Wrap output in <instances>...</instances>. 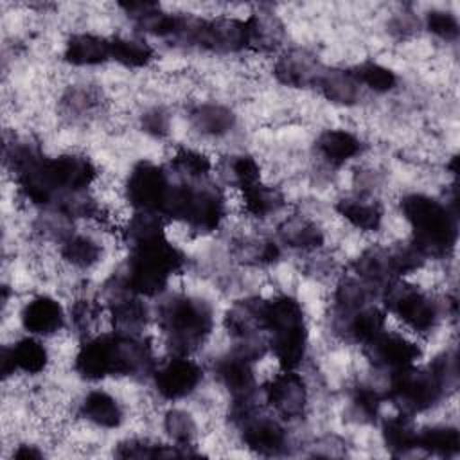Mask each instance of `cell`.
I'll use <instances>...</instances> for the list:
<instances>
[{"label":"cell","instance_id":"obj_1","mask_svg":"<svg viewBox=\"0 0 460 460\" xmlns=\"http://www.w3.org/2000/svg\"><path fill=\"white\" fill-rule=\"evenodd\" d=\"M155 368L151 341L142 334L120 331L88 336L74 358V370L84 381H101L111 376H151Z\"/></svg>","mask_w":460,"mask_h":460},{"label":"cell","instance_id":"obj_2","mask_svg":"<svg viewBox=\"0 0 460 460\" xmlns=\"http://www.w3.org/2000/svg\"><path fill=\"white\" fill-rule=\"evenodd\" d=\"M399 207L411 230L410 243L424 259H442L453 252L458 239L456 210L422 192L402 196Z\"/></svg>","mask_w":460,"mask_h":460},{"label":"cell","instance_id":"obj_3","mask_svg":"<svg viewBox=\"0 0 460 460\" xmlns=\"http://www.w3.org/2000/svg\"><path fill=\"white\" fill-rule=\"evenodd\" d=\"M183 266V252L164 235L129 246L126 270L117 280L124 289L138 296H158L167 289L171 277Z\"/></svg>","mask_w":460,"mask_h":460},{"label":"cell","instance_id":"obj_4","mask_svg":"<svg viewBox=\"0 0 460 460\" xmlns=\"http://www.w3.org/2000/svg\"><path fill=\"white\" fill-rule=\"evenodd\" d=\"M156 320L171 352L190 356L208 340L214 327V311L199 296L176 293L160 302Z\"/></svg>","mask_w":460,"mask_h":460},{"label":"cell","instance_id":"obj_5","mask_svg":"<svg viewBox=\"0 0 460 460\" xmlns=\"http://www.w3.org/2000/svg\"><path fill=\"white\" fill-rule=\"evenodd\" d=\"M262 329L280 368L296 370L307 354V327L300 302L291 295H275L262 304Z\"/></svg>","mask_w":460,"mask_h":460},{"label":"cell","instance_id":"obj_6","mask_svg":"<svg viewBox=\"0 0 460 460\" xmlns=\"http://www.w3.org/2000/svg\"><path fill=\"white\" fill-rule=\"evenodd\" d=\"M225 216L226 201L223 192L212 185H198L194 181L172 183L162 212L164 219L183 221L198 234L217 230Z\"/></svg>","mask_w":460,"mask_h":460},{"label":"cell","instance_id":"obj_7","mask_svg":"<svg viewBox=\"0 0 460 460\" xmlns=\"http://www.w3.org/2000/svg\"><path fill=\"white\" fill-rule=\"evenodd\" d=\"M446 390L426 367H406L390 374L386 397L401 411L410 417L433 408Z\"/></svg>","mask_w":460,"mask_h":460},{"label":"cell","instance_id":"obj_8","mask_svg":"<svg viewBox=\"0 0 460 460\" xmlns=\"http://www.w3.org/2000/svg\"><path fill=\"white\" fill-rule=\"evenodd\" d=\"M381 298L386 313L397 316L406 327L419 334L431 332L438 322L437 302L424 289L404 279L385 286Z\"/></svg>","mask_w":460,"mask_h":460},{"label":"cell","instance_id":"obj_9","mask_svg":"<svg viewBox=\"0 0 460 460\" xmlns=\"http://www.w3.org/2000/svg\"><path fill=\"white\" fill-rule=\"evenodd\" d=\"M172 181L164 167L151 160L137 162L126 178V199L135 212H164Z\"/></svg>","mask_w":460,"mask_h":460},{"label":"cell","instance_id":"obj_10","mask_svg":"<svg viewBox=\"0 0 460 460\" xmlns=\"http://www.w3.org/2000/svg\"><path fill=\"white\" fill-rule=\"evenodd\" d=\"M156 394L165 401H180L190 395L203 379V368L189 356L172 354L158 363L151 374Z\"/></svg>","mask_w":460,"mask_h":460},{"label":"cell","instance_id":"obj_11","mask_svg":"<svg viewBox=\"0 0 460 460\" xmlns=\"http://www.w3.org/2000/svg\"><path fill=\"white\" fill-rule=\"evenodd\" d=\"M266 402L284 419L302 417L307 410L309 392L304 377L296 370L282 368L262 388Z\"/></svg>","mask_w":460,"mask_h":460},{"label":"cell","instance_id":"obj_12","mask_svg":"<svg viewBox=\"0 0 460 460\" xmlns=\"http://www.w3.org/2000/svg\"><path fill=\"white\" fill-rule=\"evenodd\" d=\"M365 349L374 367L388 370V374L411 367L420 358V349L415 341L390 331H383L370 343H367Z\"/></svg>","mask_w":460,"mask_h":460},{"label":"cell","instance_id":"obj_13","mask_svg":"<svg viewBox=\"0 0 460 460\" xmlns=\"http://www.w3.org/2000/svg\"><path fill=\"white\" fill-rule=\"evenodd\" d=\"M243 444L262 456H277L288 449L289 438L286 428L273 417L253 413L241 424Z\"/></svg>","mask_w":460,"mask_h":460},{"label":"cell","instance_id":"obj_14","mask_svg":"<svg viewBox=\"0 0 460 460\" xmlns=\"http://www.w3.org/2000/svg\"><path fill=\"white\" fill-rule=\"evenodd\" d=\"M49 365V350L38 336H25L16 340L13 345H5L0 356V370L4 379L14 372L25 376H38Z\"/></svg>","mask_w":460,"mask_h":460},{"label":"cell","instance_id":"obj_15","mask_svg":"<svg viewBox=\"0 0 460 460\" xmlns=\"http://www.w3.org/2000/svg\"><path fill=\"white\" fill-rule=\"evenodd\" d=\"M22 327L38 338H49L65 327L66 314L63 305L50 295L32 296L20 313Z\"/></svg>","mask_w":460,"mask_h":460},{"label":"cell","instance_id":"obj_16","mask_svg":"<svg viewBox=\"0 0 460 460\" xmlns=\"http://www.w3.org/2000/svg\"><path fill=\"white\" fill-rule=\"evenodd\" d=\"M214 376L232 399L255 397L257 377L253 363L237 352H228L214 363Z\"/></svg>","mask_w":460,"mask_h":460},{"label":"cell","instance_id":"obj_17","mask_svg":"<svg viewBox=\"0 0 460 460\" xmlns=\"http://www.w3.org/2000/svg\"><path fill=\"white\" fill-rule=\"evenodd\" d=\"M334 325L347 340L367 345L385 331L386 309L376 304H368L345 314H334Z\"/></svg>","mask_w":460,"mask_h":460},{"label":"cell","instance_id":"obj_18","mask_svg":"<svg viewBox=\"0 0 460 460\" xmlns=\"http://www.w3.org/2000/svg\"><path fill=\"white\" fill-rule=\"evenodd\" d=\"M322 68L323 66L313 54L295 49L279 56V59L273 65V74L277 81L286 86L311 88L314 86Z\"/></svg>","mask_w":460,"mask_h":460},{"label":"cell","instance_id":"obj_19","mask_svg":"<svg viewBox=\"0 0 460 460\" xmlns=\"http://www.w3.org/2000/svg\"><path fill=\"white\" fill-rule=\"evenodd\" d=\"M117 286L119 288L115 289V293L110 296V302H108V313L111 316V323L115 325V331L140 334V331L149 320V309L144 304L142 296L124 289L119 280H117Z\"/></svg>","mask_w":460,"mask_h":460},{"label":"cell","instance_id":"obj_20","mask_svg":"<svg viewBox=\"0 0 460 460\" xmlns=\"http://www.w3.org/2000/svg\"><path fill=\"white\" fill-rule=\"evenodd\" d=\"M334 208L350 226L361 232H376L385 217L381 201L367 192L345 196L336 201Z\"/></svg>","mask_w":460,"mask_h":460},{"label":"cell","instance_id":"obj_21","mask_svg":"<svg viewBox=\"0 0 460 460\" xmlns=\"http://www.w3.org/2000/svg\"><path fill=\"white\" fill-rule=\"evenodd\" d=\"M77 413L86 422L102 428V429H115L124 420V408L120 401L106 390L95 388L90 390L79 402Z\"/></svg>","mask_w":460,"mask_h":460},{"label":"cell","instance_id":"obj_22","mask_svg":"<svg viewBox=\"0 0 460 460\" xmlns=\"http://www.w3.org/2000/svg\"><path fill=\"white\" fill-rule=\"evenodd\" d=\"M63 59L72 66H99L111 59L110 38L93 32H75L68 36Z\"/></svg>","mask_w":460,"mask_h":460},{"label":"cell","instance_id":"obj_23","mask_svg":"<svg viewBox=\"0 0 460 460\" xmlns=\"http://www.w3.org/2000/svg\"><path fill=\"white\" fill-rule=\"evenodd\" d=\"M318 156L332 167L345 165L363 151V142L349 129L332 128L316 137L314 142Z\"/></svg>","mask_w":460,"mask_h":460},{"label":"cell","instance_id":"obj_24","mask_svg":"<svg viewBox=\"0 0 460 460\" xmlns=\"http://www.w3.org/2000/svg\"><path fill=\"white\" fill-rule=\"evenodd\" d=\"M262 304L264 298H244L235 302L225 313V329L235 340H248L253 336H261L262 329Z\"/></svg>","mask_w":460,"mask_h":460},{"label":"cell","instance_id":"obj_25","mask_svg":"<svg viewBox=\"0 0 460 460\" xmlns=\"http://www.w3.org/2000/svg\"><path fill=\"white\" fill-rule=\"evenodd\" d=\"M279 243L298 252H314L322 248L325 237L322 228L305 216H289L277 228Z\"/></svg>","mask_w":460,"mask_h":460},{"label":"cell","instance_id":"obj_26","mask_svg":"<svg viewBox=\"0 0 460 460\" xmlns=\"http://www.w3.org/2000/svg\"><path fill=\"white\" fill-rule=\"evenodd\" d=\"M327 101L340 106H352L361 97V86L347 68H322L314 86Z\"/></svg>","mask_w":460,"mask_h":460},{"label":"cell","instance_id":"obj_27","mask_svg":"<svg viewBox=\"0 0 460 460\" xmlns=\"http://www.w3.org/2000/svg\"><path fill=\"white\" fill-rule=\"evenodd\" d=\"M190 126L203 137L219 138L228 135L235 126V113L217 102H203L190 110L189 113Z\"/></svg>","mask_w":460,"mask_h":460},{"label":"cell","instance_id":"obj_28","mask_svg":"<svg viewBox=\"0 0 460 460\" xmlns=\"http://www.w3.org/2000/svg\"><path fill=\"white\" fill-rule=\"evenodd\" d=\"M417 428L410 415L397 413L392 417H386L381 422V437L385 442V447L394 456H402L413 449H417Z\"/></svg>","mask_w":460,"mask_h":460},{"label":"cell","instance_id":"obj_29","mask_svg":"<svg viewBox=\"0 0 460 460\" xmlns=\"http://www.w3.org/2000/svg\"><path fill=\"white\" fill-rule=\"evenodd\" d=\"M115 456L119 458H160V456H199L194 447H180L176 444H162L151 438L131 437L115 446Z\"/></svg>","mask_w":460,"mask_h":460},{"label":"cell","instance_id":"obj_30","mask_svg":"<svg viewBox=\"0 0 460 460\" xmlns=\"http://www.w3.org/2000/svg\"><path fill=\"white\" fill-rule=\"evenodd\" d=\"M417 447L435 456H456L460 453V433L451 424H433L417 431Z\"/></svg>","mask_w":460,"mask_h":460},{"label":"cell","instance_id":"obj_31","mask_svg":"<svg viewBox=\"0 0 460 460\" xmlns=\"http://www.w3.org/2000/svg\"><path fill=\"white\" fill-rule=\"evenodd\" d=\"M61 257L74 268L88 270L102 257V246L88 234L70 232L61 239Z\"/></svg>","mask_w":460,"mask_h":460},{"label":"cell","instance_id":"obj_32","mask_svg":"<svg viewBox=\"0 0 460 460\" xmlns=\"http://www.w3.org/2000/svg\"><path fill=\"white\" fill-rule=\"evenodd\" d=\"M111 61L126 68H144L155 59L153 47L142 38L115 36L110 38Z\"/></svg>","mask_w":460,"mask_h":460},{"label":"cell","instance_id":"obj_33","mask_svg":"<svg viewBox=\"0 0 460 460\" xmlns=\"http://www.w3.org/2000/svg\"><path fill=\"white\" fill-rule=\"evenodd\" d=\"M243 192V208L252 217H268L277 214L284 205V196L277 187L262 183V180Z\"/></svg>","mask_w":460,"mask_h":460},{"label":"cell","instance_id":"obj_34","mask_svg":"<svg viewBox=\"0 0 460 460\" xmlns=\"http://www.w3.org/2000/svg\"><path fill=\"white\" fill-rule=\"evenodd\" d=\"M349 70L361 88L372 90L376 93H386L397 86L395 72L377 61H363L350 66Z\"/></svg>","mask_w":460,"mask_h":460},{"label":"cell","instance_id":"obj_35","mask_svg":"<svg viewBox=\"0 0 460 460\" xmlns=\"http://www.w3.org/2000/svg\"><path fill=\"white\" fill-rule=\"evenodd\" d=\"M171 169L183 180L196 183L210 174L212 162L205 153L198 149L180 147L171 158Z\"/></svg>","mask_w":460,"mask_h":460},{"label":"cell","instance_id":"obj_36","mask_svg":"<svg viewBox=\"0 0 460 460\" xmlns=\"http://www.w3.org/2000/svg\"><path fill=\"white\" fill-rule=\"evenodd\" d=\"M164 431L171 438L172 444L180 447H194L196 438V420L194 417L180 408H171L164 413Z\"/></svg>","mask_w":460,"mask_h":460},{"label":"cell","instance_id":"obj_37","mask_svg":"<svg viewBox=\"0 0 460 460\" xmlns=\"http://www.w3.org/2000/svg\"><path fill=\"white\" fill-rule=\"evenodd\" d=\"M280 253V243L273 239H250L237 246V257L253 266L275 264Z\"/></svg>","mask_w":460,"mask_h":460},{"label":"cell","instance_id":"obj_38","mask_svg":"<svg viewBox=\"0 0 460 460\" xmlns=\"http://www.w3.org/2000/svg\"><path fill=\"white\" fill-rule=\"evenodd\" d=\"M226 176L241 190L261 181V165L252 155H234L226 164Z\"/></svg>","mask_w":460,"mask_h":460},{"label":"cell","instance_id":"obj_39","mask_svg":"<svg viewBox=\"0 0 460 460\" xmlns=\"http://www.w3.org/2000/svg\"><path fill=\"white\" fill-rule=\"evenodd\" d=\"M381 402L383 395L370 385H358L350 394V410L363 422H370L377 417Z\"/></svg>","mask_w":460,"mask_h":460},{"label":"cell","instance_id":"obj_40","mask_svg":"<svg viewBox=\"0 0 460 460\" xmlns=\"http://www.w3.org/2000/svg\"><path fill=\"white\" fill-rule=\"evenodd\" d=\"M70 322H72V327L81 332V334H88L90 329L93 327V323L99 320L101 316V305L88 298V296H81L77 298L72 305H70Z\"/></svg>","mask_w":460,"mask_h":460},{"label":"cell","instance_id":"obj_41","mask_svg":"<svg viewBox=\"0 0 460 460\" xmlns=\"http://www.w3.org/2000/svg\"><path fill=\"white\" fill-rule=\"evenodd\" d=\"M424 23L431 34H435L437 38H440L444 41H455L460 34V25H458L456 16L444 9H431L426 14Z\"/></svg>","mask_w":460,"mask_h":460},{"label":"cell","instance_id":"obj_42","mask_svg":"<svg viewBox=\"0 0 460 460\" xmlns=\"http://www.w3.org/2000/svg\"><path fill=\"white\" fill-rule=\"evenodd\" d=\"M428 368L433 372V376L438 379L442 388L455 390L458 383V361L455 350H444L438 356L433 358V361L428 365Z\"/></svg>","mask_w":460,"mask_h":460},{"label":"cell","instance_id":"obj_43","mask_svg":"<svg viewBox=\"0 0 460 460\" xmlns=\"http://www.w3.org/2000/svg\"><path fill=\"white\" fill-rule=\"evenodd\" d=\"M140 126L151 137H165L171 128V117L165 108L153 106L142 113Z\"/></svg>","mask_w":460,"mask_h":460},{"label":"cell","instance_id":"obj_44","mask_svg":"<svg viewBox=\"0 0 460 460\" xmlns=\"http://www.w3.org/2000/svg\"><path fill=\"white\" fill-rule=\"evenodd\" d=\"M97 95L90 88H74L63 97V104L72 113H88L97 104Z\"/></svg>","mask_w":460,"mask_h":460},{"label":"cell","instance_id":"obj_45","mask_svg":"<svg viewBox=\"0 0 460 460\" xmlns=\"http://www.w3.org/2000/svg\"><path fill=\"white\" fill-rule=\"evenodd\" d=\"M13 458H18V460H40L45 456L43 449H40L36 444H29V442H22L18 444L13 453H11Z\"/></svg>","mask_w":460,"mask_h":460}]
</instances>
